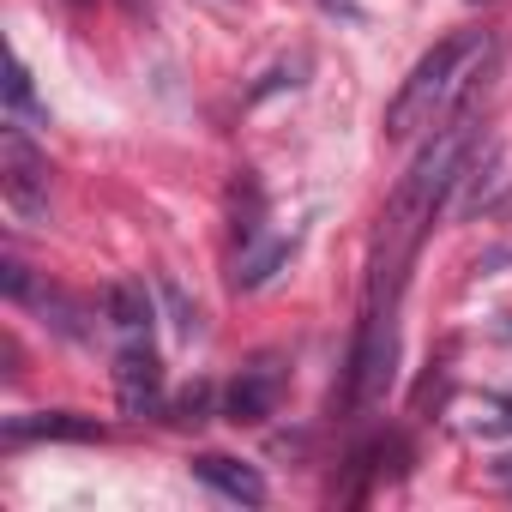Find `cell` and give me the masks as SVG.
<instances>
[{
	"label": "cell",
	"instance_id": "cell-1",
	"mask_svg": "<svg viewBox=\"0 0 512 512\" xmlns=\"http://www.w3.org/2000/svg\"><path fill=\"white\" fill-rule=\"evenodd\" d=\"M482 61H488V31H458V37L434 43V49L410 67V79L398 85V97H392V109H386V139H392V145H410V139L434 133V127L452 115V103L470 91V79H476Z\"/></svg>",
	"mask_w": 512,
	"mask_h": 512
},
{
	"label": "cell",
	"instance_id": "cell-2",
	"mask_svg": "<svg viewBox=\"0 0 512 512\" xmlns=\"http://www.w3.org/2000/svg\"><path fill=\"white\" fill-rule=\"evenodd\" d=\"M0 199L19 223H43L49 217V157L25 139V127L13 121L0 133Z\"/></svg>",
	"mask_w": 512,
	"mask_h": 512
},
{
	"label": "cell",
	"instance_id": "cell-3",
	"mask_svg": "<svg viewBox=\"0 0 512 512\" xmlns=\"http://www.w3.org/2000/svg\"><path fill=\"white\" fill-rule=\"evenodd\" d=\"M115 398H121V416H157L163 410V362L151 350V338H121L115 350Z\"/></svg>",
	"mask_w": 512,
	"mask_h": 512
},
{
	"label": "cell",
	"instance_id": "cell-4",
	"mask_svg": "<svg viewBox=\"0 0 512 512\" xmlns=\"http://www.w3.org/2000/svg\"><path fill=\"white\" fill-rule=\"evenodd\" d=\"M278 392H284V362L266 350V356H253V362L235 374L223 416H229V422H266V416L278 410Z\"/></svg>",
	"mask_w": 512,
	"mask_h": 512
},
{
	"label": "cell",
	"instance_id": "cell-5",
	"mask_svg": "<svg viewBox=\"0 0 512 512\" xmlns=\"http://www.w3.org/2000/svg\"><path fill=\"white\" fill-rule=\"evenodd\" d=\"M193 476L205 488H217L223 500H235V506H266V476L253 470V464H235L223 452H199L193 458Z\"/></svg>",
	"mask_w": 512,
	"mask_h": 512
},
{
	"label": "cell",
	"instance_id": "cell-6",
	"mask_svg": "<svg viewBox=\"0 0 512 512\" xmlns=\"http://www.w3.org/2000/svg\"><path fill=\"white\" fill-rule=\"evenodd\" d=\"M0 434H7V446H25V440H103V422L79 416V410H37V416H13Z\"/></svg>",
	"mask_w": 512,
	"mask_h": 512
},
{
	"label": "cell",
	"instance_id": "cell-7",
	"mask_svg": "<svg viewBox=\"0 0 512 512\" xmlns=\"http://www.w3.org/2000/svg\"><path fill=\"white\" fill-rule=\"evenodd\" d=\"M290 253H296V235H247L241 260H235V290H260Z\"/></svg>",
	"mask_w": 512,
	"mask_h": 512
},
{
	"label": "cell",
	"instance_id": "cell-8",
	"mask_svg": "<svg viewBox=\"0 0 512 512\" xmlns=\"http://www.w3.org/2000/svg\"><path fill=\"white\" fill-rule=\"evenodd\" d=\"M103 314H109V326L121 338H151V296H145V284H109Z\"/></svg>",
	"mask_w": 512,
	"mask_h": 512
},
{
	"label": "cell",
	"instance_id": "cell-9",
	"mask_svg": "<svg viewBox=\"0 0 512 512\" xmlns=\"http://www.w3.org/2000/svg\"><path fill=\"white\" fill-rule=\"evenodd\" d=\"M7 109H13L19 121H49V115L37 109V91H31V73H25V61H13V67H7Z\"/></svg>",
	"mask_w": 512,
	"mask_h": 512
},
{
	"label": "cell",
	"instance_id": "cell-10",
	"mask_svg": "<svg viewBox=\"0 0 512 512\" xmlns=\"http://www.w3.org/2000/svg\"><path fill=\"white\" fill-rule=\"evenodd\" d=\"M205 410H211V386H187L175 398V422H205Z\"/></svg>",
	"mask_w": 512,
	"mask_h": 512
},
{
	"label": "cell",
	"instance_id": "cell-11",
	"mask_svg": "<svg viewBox=\"0 0 512 512\" xmlns=\"http://www.w3.org/2000/svg\"><path fill=\"white\" fill-rule=\"evenodd\" d=\"M494 482H500V488L512 494V458H500V464H494Z\"/></svg>",
	"mask_w": 512,
	"mask_h": 512
},
{
	"label": "cell",
	"instance_id": "cell-12",
	"mask_svg": "<svg viewBox=\"0 0 512 512\" xmlns=\"http://www.w3.org/2000/svg\"><path fill=\"white\" fill-rule=\"evenodd\" d=\"M476 7H482V0H476Z\"/></svg>",
	"mask_w": 512,
	"mask_h": 512
}]
</instances>
